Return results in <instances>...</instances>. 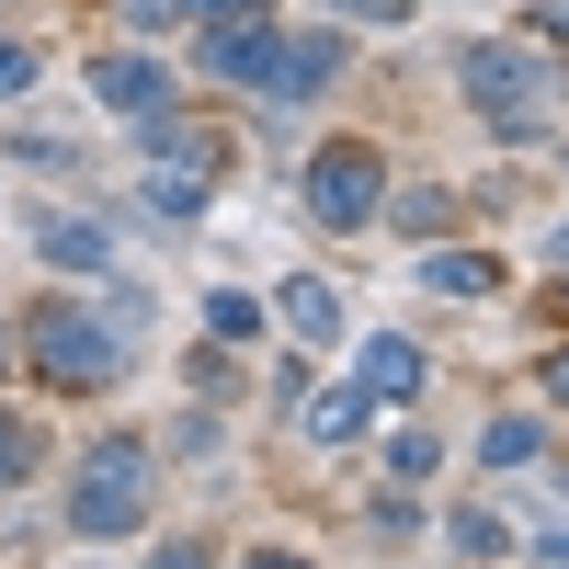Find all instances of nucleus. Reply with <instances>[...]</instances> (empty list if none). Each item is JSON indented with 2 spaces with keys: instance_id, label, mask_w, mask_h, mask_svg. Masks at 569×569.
<instances>
[{
  "instance_id": "b1692460",
  "label": "nucleus",
  "mask_w": 569,
  "mask_h": 569,
  "mask_svg": "<svg viewBox=\"0 0 569 569\" xmlns=\"http://www.w3.org/2000/svg\"><path fill=\"white\" fill-rule=\"evenodd\" d=\"M536 376H547V399H558V410H569V342H558V353H547V365H536Z\"/></svg>"
},
{
  "instance_id": "6e6552de",
  "label": "nucleus",
  "mask_w": 569,
  "mask_h": 569,
  "mask_svg": "<svg viewBox=\"0 0 569 569\" xmlns=\"http://www.w3.org/2000/svg\"><path fill=\"white\" fill-rule=\"evenodd\" d=\"M34 240H46V262H58V273H103V262H114L103 217H58V206H46V228H34Z\"/></svg>"
},
{
  "instance_id": "cd10ccee",
  "label": "nucleus",
  "mask_w": 569,
  "mask_h": 569,
  "mask_svg": "<svg viewBox=\"0 0 569 569\" xmlns=\"http://www.w3.org/2000/svg\"><path fill=\"white\" fill-rule=\"evenodd\" d=\"M558 569H569V558H558Z\"/></svg>"
},
{
  "instance_id": "423d86ee",
  "label": "nucleus",
  "mask_w": 569,
  "mask_h": 569,
  "mask_svg": "<svg viewBox=\"0 0 569 569\" xmlns=\"http://www.w3.org/2000/svg\"><path fill=\"white\" fill-rule=\"evenodd\" d=\"M91 103L149 126V114H171V69H160V58H137V46H114V58H91Z\"/></svg>"
},
{
  "instance_id": "20e7f679",
  "label": "nucleus",
  "mask_w": 569,
  "mask_h": 569,
  "mask_svg": "<svg viewBox=\"0 0 569 569\" xmlns=\"http://www.w3.org/2000/svg\"><path fill=\"white\" fill-rule=\"evenodd\" d=\"M376 206H388L376 149H353V137H342V149H319V160H308V217H319V228H365Z\"/></svg>"
},
{
  "instance_id": "412c9836",
  "label": "nucleus",
  "mask_w": 569,
  "mask_h": 569,
  "mask_svg": "<svg viewBox=\"0 0 569 569\" xmlns=\"http://www.w3.org/2000/svg\"><path fill=\"white\" fill-rule=\"evenodd\" d=\"M182 23V0H126V34H171Z\"/></svg>"
},
{
  "instance_id": "f03ea898",
  "label": "nucleus",
  "mask_w": 569,
  "mask_h": 569,
  "mask_svg": "<svg viewBox=\"0 0 569 569\" xmlns=\"http://www.w3.org/2000/svg\"><path fill=\"white\" fill-rule=\"evenodd\" d=\"M23 353H34L46 388H114V376H126V330L114 319H80V308H34Z\"/></svg>"
},
{
  "instance_id": "393cba45",
  "label": "nucleus",
  "mask_w": 569,
  "mask_h": 569,
  "mask_svg": "<svg viewBox=\"0 0 569 569\" xmlns=\"http://www.w3.org/2000/svg\"><path fill=\"white\" fill-rule=\"evenodd\" d=\"M251 569H308V558H251Z\"/></svg>"
},
{
  "instance_id": "2eb2a0df",
  "label": "nucleus",
  "mask_w": 569,
  "mask_h": 569,
  "mask_svg": "<svg viewBox=\"0 0 569 569\" xmlns=\"http://www.w3.org/2000/svg\"><path fill=\"white\" fill-rule=\"evenodd\" d=\"M206 330H217V342H262V297L217 284V297H206Z\"/></svg>"
},
{
  "instance_id": "f8f14e48",
  "label": "nucleus",
  "mask_w": 569,
  "mask_h": 569,
  "mask_svg": "<svg viewBox=\"0 0 569 569\" xmlns=\"http://www.w3.org/2000/svg\"><path fill=\"white\" fill-rule=\"evenodd\" d=\"M297 433H308V445H353V433H365V388H330V399H308V410H297Z\"/></svg>"
},
{
  "instance_id": "4468645a",
  "label": "nucleus",
  "mask_w": 569,
  "mask_h": 569,
  "mask_svg": "<svg viewBox=\"0 0 569 569\" xmlns=\"http://www.w3.org/2000/svg\"><path fill=\"white\" fill-rule=\"evenodd\" d=\"M445 536H456V558H479V569H490V558H512V536H501V512H490V501H467Z\"/></svg>"
},
{
  "instance_id": "aec40b11",
  "label": "nucleus",
  "mask_w": 569,
  "mask_h": 569,
  "mask_svg": "<svg viewBox=\"0 0 569 569\" xmlns=\"http://www.w3.org/2000/svg\"><path fill=\"white\" fill-rule=\"evenodd\" d=\"M23 467H34V433H23V421H0V490H12Z\"/></svg>"
},
{
  "instance_id": "ddd939ff",
  "label": "nucleus",
  "mask_w": 569,
  "mask_h": 569,
  "mask_svg": "<svg viewBox=\"0 0 569 569\" xmlns=\"http://www.w3.org/2000/svg\"><path fill=\"white\" fill-rule=\"evenodd\" d=\"M536 456H547V433H536L525 410H501L490 433H479V467H536Z\"/></svg>"
},
{
  "instance_id": "9b49d317",
  "label": "nucleus",
  "mask_w": 569,
  "mask_h": 569,
  "mask_svg": "<svg viewBox=\"0 0 569 569\" xmlns=\"http://www.w3.org/2000/svg\"><path fill=\"white\" fill-rule=\"evenodd\" d=\"M410 273L433 284V297H490V284H501V262H490V251H421Z\"/></svg>"
},
{
  "instance_id": "a878e982",
  "label": "nucleus",
  "mask_w": 569,
  "mask_h": 569,
  "mask_svg": "<svg viewBox=\"0 0 569 569\" xmlns=\"http://www.w3.org/2000/svg\"><path fill=\"white\" fill-rule=\"evenodd\" d=\"M547 251H558V262H569V228H558V240H547Z\"/></svg>"
},
{
  "instance_id": "39448f33",
  "label": "nucleus",
  "mask_w": 569,
  "mask_h": 569,
  "mask_svg": "<svg viewBox=\"0 0 569 569\" xmlns=\"http://www.w3.org/2000/svg\"><path fill=\"white\" fill-rule=\"evenodd\" d=\"M353 69V46H342V23H319V34H284L273 46V69H262V103H319L330 80Z\"/></svg>"
},
{
  "instance_id": "f257e3e1",
  "label": "nucleus",
  "mask_w": 569,
  "mask_h": 569,
  "mask_svg": "<svg viewBox=\"0 0 569 569\" xmlns=\"http://www.w3.org/2000/svg\"><path fill=\"white\" fill-rule=\"evenodd\" d=\"M149 525V433H103V445H80L69 467V536L91 547H114Z\"/></svg>"
},
{
  "instance_id": "5701e85b",
  "label": "nucleus",
  "mask_w": 569,
  "mask_h": 569,
  "mask_svg": "<svg viewBox=\"0 0 569 569\" xmlns=\"http://www.w3.org/2000/svg\"><path fill=\"white\" fill-rule=\"evenodd\" d=\"M330 12H342V23H399L410 0H330Z\"/></svg>"
},
{
  "instance_id": "6ab92c4d",
  "label": "nucleus",
  "mask_w": 569,
  "mask_h": 569,
  "mask_svg": "<svg viewBox=\"0 0 569 569\" xmlns=\"http://www.w3.org/2000/svg\"><path fill=\"white\" fill-rule=\"evenodd\" d=\"M149 569H217V547L206 536H171V547H149Z\"/></svg>"
},
{
  "instance_id": "a211bd4d",
  "label": "nucleus",
  "mask_w": 569,
  "mask_h": 569,
  "mask_svg": "<svg viewBox=\"0 0 569 569\" xmlns=\"http://www.w3.org/2000/svg\"><path fill=\"white\" fill-rule=\"evenodd\" d=\"M23 91H34V46L0 34V103H23Z\"/></svg>"
},
{
  "instance_id": "9d476101",
  "label": "nucleus",
  "mask_w": 569,
  "mask_h": 569,
  "mask_svg": "<svg viewBox=\"0 0 569 569\" xmlns=\"http://www.w3.org/2000/svg\"><path fill=\"white\" fill-rule=\"evenodd\" d=\"M353 376H365V399H421V342H399V330H376Z\"/></svg>"
},
{
  "instance_id": "f3484780",
  "label": "nucleus",
  "mask_w": 569,
  "mask_h": 569,
  "mask_svg": "<svg viewBox=\"0 0 569 569\" xmlns=\"http://www.w3.org/2000/svg\"><path fill=\"white\" fill-rule=\"evenodd\" d=\"M456 217V194H433V182H410V194H399V228H410V240H421V228H445Z\"/></svg>"
},
{
  "instance_id": "1a4fd4ad",
  "label": "nucleus",
  "mask_w": 569,
  "mask_h": 569,
  "mask_svg": "<svg viewBox=\"0 0 569 569\" xmlns=\"http://www.w3.org/2000/svg\"><path fill=\"white\" fill-rule=\"evenodd\" d=\"M273 319L297 330V342H330V330H342V284H330V273H297V284L273 297Z\"/></svg>"
},
{
  "instance_id": "bb28decb",
  "label": "nucleus",
  "mask_w": 569,
  "mask_h": 569,
  "mask_svg": "<svg viewBox=\"0 0 569 569\" xmlns=\"http://www.w3.org/2000/svg\"><path fill=\"white\" fill-rule=\"evenodd\" d=\"M0 365H12V353H0Z\"/></svg>"
},
{
  "instance_id": "dca6fc26",
  "label": "nucleus",
  "mask_w": 569,
  "mask_h": 569,
  "mask_svg": "<svg viewBox=\"0 0 569 569\" xmlns=\"http://www.w3.org/2000/svg\"><path fill=\"white\" fill-rule=\"evenodd\" d=\"M388 467H399V479H433V467H445V445L421 433V421H399V433H388Z\"/></svg>"
},
{
  "instance_id": "4be33fe9",
  "label": "nucleus",
  "mask_w": 569,
  "mask_h": 569,
  "mask_svg": "<svg viewBox=\"0 0 569 569\" xmlns=\"http://www.w3.org/2000/svg\"><path fill=\"white\" fill-rule=\"evenodd\" d=\"M182 12H206V23H251V12H273V0H182Z\"/></svg>"
},
{
  "instance_id": "7ed1b4c3",
  "label": "nucleus",
  "mask_w": 569,
  "mask_h": 569,
  "mask_svg": "<svg viewBox=\"0 0 569 569\" xmlns=\"http://www.w3.org/2000/svg\"><path fill=\"white\" fill-rule=\"evenodd\" d=\"M467 103H479L501 137H536L547 126V58H525V46H479V58H467Z\"/></svg>"
},
{
  "instance_id": "0eeeda50",
  "label": "nucleus",
  "mask_w": 569,
  "mask_h": 569,
  "mask_svg": "<svg viewBox=\"0 0 569 569\" xmlns=\"http://www.w3.org/2000/svg\"><path fill=\"white\" fill-rule=\"evenodd\" d=\"M273 46H284V34H273L262 12H251V23H206V80H251V91H262Z\"/></svg>"
}]
</instances>
